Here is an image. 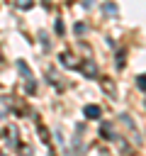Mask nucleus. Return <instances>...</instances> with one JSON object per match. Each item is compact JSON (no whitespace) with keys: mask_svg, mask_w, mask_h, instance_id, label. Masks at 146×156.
Returning <instances> with one entry per match:
<instances>
[{"mask_svg":"<svg viewBox=\"0 0 146 156\" xmlns=\"http://www.w3.org/2000/svg\"><path fill=\"white\" fill-rule=\"evenodd\" d=\"M15 7L17 10H32L34 7V0H15Z\"/></svg>","mask_w":146,"mask_h":156,"instance_id":"nucleus-8","label":"nucleus"},{"mask_svg":"<svg viewBox=\"0 0 146 156\" xmlns=\"http://www.w3.org/2000/svg\"><path fill=\"white\" fill-rule=\"evenodd\" d=\"M0 61H2V51H0Z\"/></svg>","mask_w":146,"mask_h":156,"instance_id":"nucleus-16","label":"nucleus"},{"mask_svg":"<svg viewBox=\"0 0 146 156\" xmlns=\"http://www.w3.org/2000/svg\"><path fill=\"white\" fill-rule=\"evenodd\" d=\"M39 136H41V141H44V144H49V134H46L44 124H39Z\"/></svg>","mask_w":146,"mask_h":156,"instance_id":"nucleus-11","label":"nucleus"},{"mask_svg":"<svg viewBox=\"0 0 146 156\" xmlns=\"http://www.w3.org/2000/svg\"><path fill=\"white\" fill-rule=\"evenodd\" d=\"M17 68H19V73H22V78H24V80H29V78H32V71L27 68V63H24V61H17Z\"/></svg>","mask_w":146,"mask_h":156,"instance_id":"nucleus-7","label":"nucleus"},{"mask_svg":"<svg viewBox=\"0 0 146 156\" xmlns=\"http://www.w3.org/2000/svg\"><path fill=\"white\" fill-rule=\"evenodd\" d=\"M85 29H88V27H85L83 22H78V24H75V34H85Z\"/></svg>","mask_w":146,"mask_h":156,"instance_id":"nucleus-13","label":"nucleus"},{"mask_svg":"<svg viewBox=\"0 0 146 156\" xmlns=\"http://www.w3.org/2000/svg\"><path fill=\"white\" fill-rule=\"evenodd\" d=\"M100 85H102V90H105L109 98H117V85H114L112 78H100Z\"/></svg>","mask_w":146,"mask_h":156,"instance_id":"nucleus-3","label":"nucleus"},{"mask_svg":"<svg viewBox=\"0 0 146 156\" xmlns=\"http://www.w3.org/2000/svg\"><path fill=\"white\" fill-rule=\"evenodd\" d=\"M102 10H105V12H109V15H117V5H114V2H105V5H102Z\"/></svg>","mask_w":146,"mask_h":156,"instance_id":"nucleus-10","label":"nucleus"},{"mask_svg":"<svg viewBox=\"0 0 146 156\" xmlns=\"http://www.w3.org/2000/svg\"><path fill=\"white\" fill-rule=\"evenodd\" d=\"M100 136H102V139H107V141H114V139H117V134H114L112 124H107V122H102V124H100Z\"/></svg>","mask_w":146,"mask_h":156,"instance_id":"nucleus-5","label":"nucleus"},{"mask_svg":"<svg viewBox=\"0 0 146 156\" xmlns=\"http://www.w3.org/2000/svg\"><path fill=\"white\" fill-rule=\"evenodd\" d=\"M41 2H44V5H46V7H49V5H51V0H41Z\"/></svg>","mask_w":146,"mask_h":156,"instance_id":"nucleus-15","label":"nucleus"},{"mask_svg":"<svg viewBox=\"0 0 146 156\" xmlns=\"http://www.w3.org/2000/svg\"><path fill=\"white\" fill-rule=\"evenodd\" d=\"M80 71H83V76H85V78H97V63H95L92 58L80 61Z\"/></svg>","mask_w":146,"mask_h":156,"instance_id":"nucleus-2","label":"nucleus"},{"mask_svg":"<svg viewBox=\"0 0 146 156\" xmlns=\"http://www.w3.org/2000/svg\"><path fill=\"white\" fill-rule=\"evenodd\" d=\"M46 78H49V80H51V83H54V85H56V88H63V83H61V80H58V76H56V73H54V71H49V73H46Z\"/></svg>","mask_w":146,"mask_h":156,"instance_id":"nucleus-9","label":"nucleus"},{"mask_svg":"<svg viewBox=\"0 0 146 156\" xmlns=\"http://www.w3.org/2000/svg\"><path fill=\"white\" fill-rule=\"evenodd\" d=\"M117 66H119V68H122V66H124V54H122V51H119V54H117Z\"/></svg>","mask_w":146,"mask_h":156,"instance_id":"nucleus-14","label":"nucleus"},{"mask_svg":"<svg viewBox=\"0 0 146 156\" xmlns=\"http://www.w3.org/2000/svg\"><path fill=\"white\" fill-rule=\"evenodd\" d=\"M83 115H85L88 119H100L102 110H100V105H85V107H83Z\"/></svg>","mask_w":146,"mask_h":156,"instance_id":"nucleus-4","label":"nucleus"},{"mask_svg":"<svg viewBox=\"0 0 146 156\" xmlns=\"http://www.w3.org/2000/svg\"><path fill=\"white\" fill-rule=\"evenodd\" d=\"M5 139H7V146H12V149H15V146H17V129H15V127H10V129L5 132Z\"/></svg>","mask_w":146,"mask_h":156,"instance_id":"nucleus-6","label":"nucleus"},{"mask_svg":"<svg viewBox=\"0 0 146 156\" xmlns=\"http://www.w3.org/2000/svg\"><path fill=\"white\" fill-rule=\"evenodd\" d=\"M136 85H139L141 90H146V76H139V78H136Z\"/></svg>","mask_w":146,"mask_h":156,"instance_id":"nucleus-12","label":"nucleus"},{"mask_svg":"<svg viewBox=\"0 0 146 156\" xmlns=\"http://www.w3.org/2000/svg\"><path fill=\"white\" fill-rule=\"evenodd\" d=\"M58 63L66 66V68H80V58L75 54H71V51H61L58 54Z\"/></svg>","mask_w":146,"mask_h":156,"instance_id":"nucleus-1","label":"nucleus"}]
</instances>
